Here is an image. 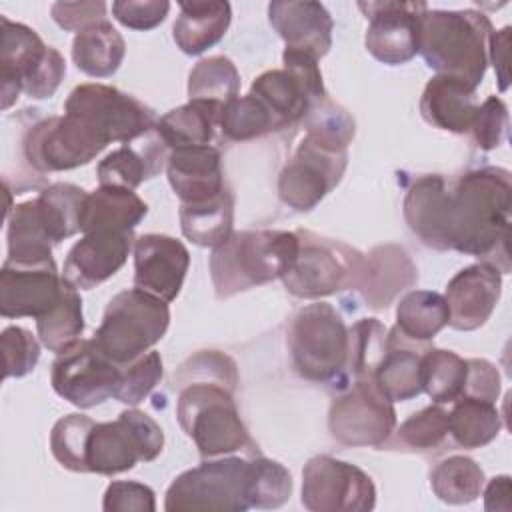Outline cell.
I'll return each mask as SVG.
<instances>
[{
    "label": "cell",
    "mask_w": 512,
    "mask_h": 512,
    "mask_svg": "<svg viewBox=\"0 0 512 512\" xmlns=\"http://www.w3.org/2000/svg\"><path fill=\"white\" fill-rule=\"evenodd\" d=\"M512 176L500 166H482L458 178L448 200V244L460 254L478 256L500 274L510 272L508 228Z\"/></svg>",
    "instance_id": "cell-1"
},
{
    "label": "cell",
    "mask_w": 512,
    "mask_h": 512,
    "mask_svg": "<svg viewBox=\"0 0 512 512\" xmlns=\"http://www.w3.org/2000/svg\"><path fill=\"white\" fill-rule=\"evenodd\" d=\"M492 22L476 10H430L418 16V52L424 62L444 76L470 86L484 80Z\"/></svg>",
    "instance_id": "cell-2"
},
{
    "label": "cell",
    "mask_w": 512,
    "mask_h": 512,
    "mask_svg": "<svg viewBox=\"0 0 512 512\" xmlns=\"http://www.w3.org/2000/svg\"><path fill=\"white\" fill-rule=\"evenodd\" d=\"M298 254L296 232L242 230L212 248L210 276L220 300L282 278Z\"/></svg>",
    "instance_id": "cell-3"
},
{
    "label": "cell",
    "mask_w": 512,
    "mask_h": 512,
    "mask_svg": "<svg viewBox=\"0 0 512 512\" xmlns=\"http://www.w3.org/2000/svg\"><path fill=\"white\" fill-rule=\"evenodd\" d=\"M178 388L176 416L204 458L224 456L250 444L232 386L216 380H192Z\"/></svg>",
    "instance_id": "cell-4"
},
{
    "label": "cell",
    "mask_w": 512,
    "mask_h": 512,
    "mask_svg": "<svg viewBox=\"0 0 512 512\" xmlns=\"http://www.w3.org/2000/svg\"><path fill=\"white\" fill-rule=\"evenodd\" d=\"M286 344L300 378L316 384L346 382L348 328L340 312L328 302H314L294 312Z\"/></svg>",
    "instance_id": "cell-5"
},
{
    "label": "cell",
    "mask_w": 512,
    "mask_h": 512,
    "mask_svg": "<svg viewBox=\"0 0 512 512\" xmlns=\"http://www.w3.org/2000/svg\"><path fill=\"white\" fill-rule=\"evenodd\" d=\"M2 44H0V80H2V108L8 110L26 92L30 98H50L64 74L66 62L62 54L46 46L42 38L22 22H12L0 16Z\"/></svg>",
    "instance_id": "cell-6"
},
{
    "label": "cell",
    "mask_w": 512,
    "mask_h": 512,
    "mask_svg": "<svg viewBox=\"0 0 512 512\" xmlns=\"http://www.w3.org/2000/svg\"><path fill=\"white\" fill-rule=\"evenodd\" d=\"M168 324L166 300L142 288H130L110 298L94 340L110 360L126 366L160 342Z\"/></svg>",
    "instance_id": "cell-7"
},
{
    "label": "cell",
    "mask_w": 512,
    "mask_h": 512,
    "mask_svg": "<svg viewBox=\"0 0 512 512\" xmlns=\"http://www.w3.org/2000/svg\"><path fill=\"white\" fill-rule=\"evenodd\" d=\"M296 236L298 254L290 270L280 278L290 294L316 300L358 286L364 266L362 252L310 230H296Z\"/></svg>",
    "instance_id": "cell-8"
},
{
    "label": "cell",
    "mask_w": 512,
    "mask_h": 512,
    "mask_svg": "<svg viewBox=\"0 0 512 512\" xmlns=\"http://www.w3.org/2000/svg\"><path fill=\"white\" fill-rule=\"evenodd\" d=\"M250 504V460L226 456L206 460L174 478L166 490L164 510H230L244 512Z\"/></svg>",
    "instance_id": "cell-9"
},
{
    "label": "cell",
    "mask_w": 512,
    "mask_h": 512,
    "mask_svg": "<svg viewBox=\"0 0 512 512\" xmlns=\"http://www.w3.org/2000/svg\"><path fill=\"white\" fill-rule=\"evenodd\" d=\"M164 448L160 424L142 410H124L114 422H96L86 444V468L94 474H120L138 462H152Z\"/></svg>",
    "instance_id": "cell-10"
},
{
    "label": "cell",
    "mask_w": 512,
    "mask_h": 512,
    "mask_svg": "<svg viewBox=\"0 0 512 512\" xmlns=\"http://www.w3.org/2000/svg\"><path fill=\"white\" fill-rule=\"evenodd\" d=\"M284 68L262 72L250 88L272 114L276 130L304 120L310 106L328 96L322 82L318 60L308 52L284 48Z\"/></svg>",
    "instance_id": "cell-11"
},
{
    "label": "cell",
    "mask_w": 512,
    "mask_h": 512,
    "mask_svg": "<svg viewBox=\"0 0 512 512\" xmlns=\"http://www.w3.org/2000/svg\"><path fill=\"white\" fill-rule=\"evenodd\" d=\"M64 112L80 118L108 144L132 142L156 128V116L148 106L106 84L76 86L64 102Z\"/></svg>",
    "instance_id": "cell-12"
},
{
    "label": "cell",
    "mask_w": 512,
    "mask_h": 512,
    "mask_svg": "<svg viewBox=\"0 0 512 512\" xmlns=\"http://www.w3.org/2000/svg\"><path fill=\"white\" fill-rule=\"evenodd\" d=\"M328 428L334 440L346 446H382L396 428L394 402L374 378L346 384L332 400Z\"/></svg>",
    "instance_id": "cell-13"
},
{
    "label": "cell",
    "mask_w": 512,
    "mask_h": 512,
    "mask_svg": "<svg viewBox=\"0 0 512 512\" xmlns=\"http://www.w3.org/2000/svg\"><path fill=\"white\" fill-rule=\"evenodd\" d=\"M108 142L80 118L66 114L36 122L24 136L26 162L38 172H62L88 164Z\"/></svg>",
    "instance_id": "cell-14"
},
{
    "label": "cell",
    "mask_w": 512,
    "mask_h": 512,
    "mask_svg": "<svg viewBox=\"0 0 512 512\" xmlns=\"http://www.w3.org/2000/svg\"><path fill=\"white\" fill-rule=\"evenodd\" d=\"M122 366L110 360L96 340H78L52 362L54 392L78 408H92L114 398Z\"/></svg>",
    "instance_id": "cell-15"
},
{
    "label": "cell",
    "mask_w": 512,
    "mask_h": 512,
    "mask_svg": "<svg viewBox=\"0 0 512 512\" xmlns=\"http://www.w3.org/2000/svg\"><path fill=\"white\" fill-rule=\"evenodd\" d=\"M302 504L312 512H368L376 506V488L358 466L322 454L304 464Z\"/></svg>",
    "instance_id": "cell-16"
},
{
    "label": "cell",
    "mask_w": 512,
    "mask_h": 512,
    "mask_svg": "<svg viewBox=\"0 0 512 512\" xmlns=\"http://www.w3.org/2000/svg\"><path fill=\"white\" fill-rule=\"evenodd\" d=\"M346 166L348 150L332 152L304 136L278 176V196L296 212H308L338 186Z\"/></svg>",
    "instance_id": "cell-17"
},
{
    "label": "cell",
    "mask_w": 512,
    "mask_h": 512,
    "mask_svg": "<svg viewBox=\"0 0 512 512\" xmlns=\"http://www.w3.org/2000/svg\"><path fill=\"white\" fill-rule=\"evenodd\" d=\"M370 20L364 44L382 64L398 66L418 52V16L428 8L424 2H358Z\"/></svg>",
    "instance_id": "cell-18"
},
{
    "label": "cell",
    "mask_w": 512,
    "mask_h": 512,
    "mask_svg": "<svg viewBox=\"0 0 512 512\" xmlns=\"http://www.w3.org/2000/svg\"><path fill=\"white\" fill-rule=\"evenodd\" d=\"M62 276L54 260L22 264L6 260L0 270V314L4 318H40L60 300Z\"/></svg>",
    "instance_id": "cell-19"
},
{
    "label": "cell",
    "mask_w": 512,
    "mask_h": 512,
    "mask_svg": "<svg viewBox=\"0 0 512 512\" xmlns=\"http://www.w3.org/2000/svg\"><path fill=\"white\" fill-rule=\"evenodd\" d=\"M132 250L134 286L166 302L176 300L190 266L188 248L166 234H142Z\"/></svg>",
    "instance_id": "cell-20"
},
{
    "label": "cell",
    "mask_w": 512,
    "mask_h": 512,
    "mask_svg": "<svg viewBox=\"0 0 512 512\" xmlns=\"http://www.w3.org/2000/svg\"><path fill=\"white\" fill-rule=\"evenodd\" d=\"M134 232H86L68 252L62 278L80 290H90L114 276L134 248Z\"/></svg>",
    "instance_id": "cell-21"
},
{
    "label": "cell",
    "mask_w": 512,
    "mask_h": 512,
    "mask_svg": "<svg viewBox=\"0 0 512 512\" xmlns=\"http://www.w3.org/2000/svg\"><path fill=\"white\" fill-rule=\"evenodd\" d=\"M502 292V274L488 262H476L452 276L446 286L448 324L454 330L470 332L486 324Z\"/></svg>",
    "instance_id": "cell-22"
},
{
    "label": "cell",
    "mask_w": 512,
    "mask_h": 512,
    "mask_svg": "<svg viewBox=\"0 0 512 512\" xmlns=\"http://www.w3.org/2000/svg\"><path fill=\"white\" fill-rule=\"evenodd\" d=\"M268 20L286 48L302 50L320 60L332 46L334 20L324 4L314 0H278L268 4Z\"/></svg>",
    "instance_id": "cell-23"
},
{
    "label": "cell",
    "mask_w": 512,
    "mask_h": 512,
    "mask_svg": "<svg viewBox=\"0 0 512 512\" xmlns=\"http://www.w3.org/2000/svg\"><path fill=\"white\" fill-rule=\"evenodd\" d=\"M418 282V270L404 246L382 244L364 256L358 290L374 310L388 308L400 292Z\"/></svg>",
    "instance_id": "cell-24"
},
{
    "label": "cell",
    "mask_w": 512,
    "mask_h": 512,
    "mask_svg": "<svg viewBox=\"0 0 512 512\" xmlns=\"http://www.w3.org/2000/svg\"><path fill=\"white\" fill-rule=\"evenodd\" d=\"M448 200L450 188L440 174L420 176L404 196V220L428 248L450 250Z\"/></svg>",
    "instance_id": "cell-25"
},
{
    "label": "cell",
    "mask_w": 512,
    "mask_h": 512,
    "mask_svg": "<svg viewBox=\"0 0 512 512\" xmlns=\"http://www.w3.org/2000/svg\"><path fill=\"white\" fill-rule=\"evenodd\" d=\"M168 162V146L156 128L144 136L112 150L96 168L100 186H118L136 190L144 180L154 178Z\"/></svg>",
    "instance_id": "cell-26"
},
{
    "label": "cell",
    "mask_w": 512,
    "mask_h": 512,
    "mask_svg": "<svg viewBox=\"0 0 512 512\" xmlns=\"http://www.w3.org/2000/svg\"><path fill=\"white\" fill-rule=\"evenodd\" d=\"M220 160L210 144L170 150L166 174L176 196L182 202H202L220 194L226 188Z\"/></svg>",
    "instance_id": "cell-27"
},
{
    "label": "cell",
    "mask_w": 512,
    "mask_h": 512,
    "mask_svg": "<svg viewBox=\"0 0 512 512\" xmlns=\"http://www.w3.org/2000/svg\"><path fill=\"white\" fill-rule=\"evenodd\" d=\"M476 108V88L460 78L444 74L430 78L420 98L422 118L428 124L454 134L470 132Z\"/></svg>",
    "instance_id": "cell-28"
},
{
    "label": "cell",
    "mask_w": 512,
    "mask_h": 512,
    "mask_svg": "<svg viewBox=\"0 0 512 512\" xmlns=\"http://www.w3.org/2000/svg\"><path fill=\"white\" fill-rule=\"evenodd\" d=\"M424 342L406 338L396 326L386 336V354L374 374L376 384L392 402H406L422 392Z\"/></svg>",
    "instance_id": "cell-29"
},
{
    "label": "cell",
    "mask_w": 512,
    "mask_h": 512,
    "mask_svg": "<svg viewBox=\"0 0 512 512\" xmlns=\"http://www.w3.org/2000/svg\"><path fill=\"white\" fill-rule=\"evenodd\" d=\"M180 16L172 26L176 46L188 54L198 56L218 44L232 20V8L222 0H192L180 2Z\"/></svg>",
    "instance_id": "cell-30"
},
{
    "label": "cell",
    "mask_w": 512,
    "mask_h": 512,
    "mask_svg": "<svg viewBox=\"0 0 512 512\" xmlns=\"http://www.w3.org/2000/svg\"><path fill=\"white\" fill-rule=\"evenodd\" d=\"M148 214V204L134 192L118 186H98L86 196L80 232L112 230L134 232Z\"/></svg>",
    "instance_id": "cell-31"
},
{
    "label": "cell",
    "mask_w": 512,
    "mask_h": 512,
    "mask_svg": "<svg viewBox=\"0 0 512 512\" xmlns=\"http://www.w3.org/2000/svg\"><path fill=\"white\" fill-rule=\"evenodd\" d=\"M6 240H8L6 260L22 262V264H40V262L54 260L52 246L56 242L52 240V234L44 222L38 198L20 202L10 210Z\"/></svg>",
    "instance_id": "cell-32"
},
{
    "label": "cell",
    "mask_w": 512,
    "mask_h": 512,
    "mask_svg": "<svg viewBox=\"0 0 512 512\" xmlns=\"http://www.w3.org/2000/svg\"><path fill=\"white\" fill-rule=\"evenodd\" d=\"M234 226V194L224 188L214 198L202 202H182L180 228L182 234L206 248H216L232 234Z\"/></svg>",
    "instance_id": "cell-33"
},
{
    "label": "cell",
    "mask_w": 512,
    "mask_h": 512,
    "mask_svg": "<svg viewBox=\"0 0 512 512\" xmlns=\"http://www.w3.org/2000/svg\"><path fill=\"white\" fill-rule=\"evenodd\" d=\"M124 54L126 42L108 20L80 30L72 42L76 68L92 78L112 76L120 68Z\"/></svg>",
    "instance_id": "cell-34"
},
{
    "label": "cell",
    "mask_w": 512,
    "mask_h": 512,
    "mask_svg": "<svg viewBox=\"0 0 512 512\" xmlns=\"http://www.w3.org/2000/svg\"><path fill=\"white\" fill-rule=\"evenodd\" d=\"M222 110L208 104L190 100L178 108H172L156 122V132L170 148L206 146L214 138V128L220 122Z\"/></svg>",
    "instance_id": "cell-35"
},
{
    "label": "cell",
    "mask_w": 512,
    "mask_h": 512,
    "mask_svg": "<svg viewBox=\"0 0 512 512\" xmlns=\"http://www.w3.org/2000/svg\"><path fill=\"white\" fill-rule=\"evenodd\" d=\"M502 428V416L494 402L462 396L448 412V434L462 448H482L490 444Z\"/></svg>",
    "instance_id": "cell-36"
},
{
    "label": "cell",
    "mask_w": 512,
    "mask_h": 512,
    "mask_svg": "<svg viewBox=\"0 0 512 512\" xmlns=\"http://www.w3.org/2000/svg\"><path fill=\"white\" fill-rule=\"evenodd\" d=\"M450 320L446 298L432 290H410L396 306V328L410 340H432Z\"/></svg>",
    "instance_id": "cell-37"
},
{
    "label": "cell",
    "mask_w": 512,
    "mask_h": 512,
    "mask_svg": "<svg viewBox=\"0 0 512 512\" xmlns=\"http://www.w3.org/2000/svg\"><path fill=\"white\" fill-rule=\"evenodd\" d=\"M36 330L40 342L56 354L78 342L84 332L82 298L78 294V288L62 278L60 300L50 312L36 318Z\"/></svg>",
    "instance_id": "cell-38"
},
{
    "label": "cell",
    "mask_w": 512,
    "mask_h": 512,
    "mask_svg": "<svg viewBox=\"0 0 512 512\" xmlns=\"http://www.w3.org/2000/svg\"><path fill=\"white\" fill-rule=\"evenodd\" d=\"M422 392L434 404H452L464 394L468 364L452 350L428 348L422 354Z\"/></svg>",
    "instance_id": "cell-39"
},
{
    "label": "cell",
    "mask_w": 512,
    "mask_h": 512,
    "mask_svg": "<svg viewBox=\"0 0 512 512\" xmlns=\"http://www.w3.org/2000/svg\"><path fill=\"white\" fill-rule=\"evenodd\" d=\"M240 74L226 56L202 58L188 76L190 100L208 102L220 110L238 96Z\"/></svg>",
    "instance_id": "cell-40"
},
{
    "label": "cell",
    "mask_w": 512,
    "mask_h": 512,
    "mask_svg": "<svg viewBox=\"0 0 512 512\" xmlns=\"http://www.w3.org/2000/svg\"><path fill=\"white\" fill-rule=\"evenodd\" d=\"M484 470L468 456H450L430 472L432 492L446 504H470L484 488Z\"/></svg>",
    "instance_id": "cell-41"
},
{
    "label": "cell",
    "mask_w": 512,
    "mask_h": 512,
    "mask_svg": "<svg viewBox=\"0 0 512 512\" xmlns=\"http://www.w3.org/2000/svg\"><path fill=\"white\" fill-rule=\"evenodd\" d=\"M86 196L88 192L84 188L70 182L50 184L36 196L44 222L56 244L80 232Z\"/></svg>",
    "instance_id": "cell-42"
},
{
    "label": "cell",
    "mask_w": 512,
    "mask_h": 512,
    "mask_svg": "<svg viewBox=\"0 0 512 512\" xmlns=\"http://www.w3.org/2000/svg\"><path fill=\"white\" fill-rule=\"evenodd\" d=\"M306 138L326 150L344 152L356 134V122L352 114L328 96L314 102L304 116Z\"/></svg>",
    "instance_id": "cell-43"
},
{
    "label": "cell",
    "mask_w": 512,
    "mask_h": 512,
    "mask_svg": "<svg viewBox=\"0 0 512 512\" xmlns=\"http://www.w3.org/2000/svg\"><path fill=\"white\" fill-rule=\"evenodd\" d=\"M386 328L376 318H360L348 328L346 380L374 378L386 354Z\"/></svg>",
    "instance_id": "cell-44"
},
{
    "label": "cell",
    "mask_w": 512,
    "mask_h": 512,
    "mask_svg": "<svg viewBox=\"0 0 512 512\" xmlns=\"http://www.w3.org/2000/svg\"><path fill=\"white\" fill-rule=\"evenodd\" d=\"M448 436V412L440 404H430L410 414L394 434V448L408 452H428L438 448Z\"/></svg>",
    "instance_id": "cell-45"
},
{
    "label": "cell",
    "mask_w": 512,
    "mask_h": 512,
    "mask_svg": "<svg viewBox=\"0 0 512 512\" xmlns=\"http://www.w3.org/2000/svg\"><path fill=\"white\" fill-rule=\"evenodd\" d=\"M218 126L228 140L236 142L252 140L276 130L272 114L250 92L246 96H236L232 102L224 106Z\"/></svg>",
    "instance_id": "cell-46"
},
{
    "label": "cell",
    "mask_w": 512,
    "mask_h": 512,
    "mask_svg": "<svg viewBox=\"0 0 512 512\" xmlns=\"http://www.w3.org/2000/svg\"><path fill=\"white\" fill-rule=\"evenodd\" d=\"M94 420L86 414H68L60 418L50 432L52 456L72 472H88L86 444L94 428Z\"/></svg>",
    "instance_id": "cell-47"
},
{
    "label": "cell",
    "mask_w": 512,
    "mask_h": 512,
    "mask_svg": "<svg viewBox=\"0 0 512 512\" xmlns=\"http://www.w3.org/2000/svg\"><path fill=\"white\" fill-rule=\"evenodd\" d=\"M292 494V476L276 460L258 456L250 460V504L252 508H278Z\"/></svg>",
    "instance_id": "cell-48"
},
{
    "label": "cell",
    "mask_w": 512,
    "mask_h": 512,
    "mask_svg": "<svg viewBox=\"0 0 512 512\" xmlns=\"http://www.w3.org/2000/svg\"><path fill=\"white\" fill-rule=\"evenodd\" d=\"M162 372V358L156 350L142 354L134 362L122 366L114 398L128 406L140 404L162 380Z\"/></svg>",
    "instance_id": "cell-49"
},
{
    "label": "cell",
    "mask_w": 512,
    "mask_h": 512,
    "mask_svg": "<svg viewBox=\"0 0 512 512\" xmlns=\"http://www.w3.org/2000/svg\"><path fill=\"white\" fill-rule=\"evenodd\" d=\"M4 378H22L30 374L40 358V344L36 336L22 326H8L0 336Z\"/></svg>",
    "instance_id": "cell-50"
},
{
    "label": "cell",
    "mask_w": 512,
    "mask_h": 512,
    "mask_svg": "<svg viewBox=\"0 0 512 512\" xmlns=\"http://www.w3.org/2000/svg\"><path fill=\"white\" fill-rule=\"evenodd\" d=\"M192 380H216L236 388L238 384L236 362L218 350H202L190 356L174 374V386H180Z\"/></svg>",
    "instance_id": "cell-51"
},
{
    "label": "cell",
    "mask_w": 512,
    "mask_h": 512,
    "mask_svg": "<svg viewBox=\"0 0 512 512\" xmlns=\"http://www.w3.org/2000/svg\"><path fill=\"white\" fill-rule=\"evenodd\" d=\"M474 144L480 150L498 148L508 134V108L498 96H488L478 104L472 126H470Z\"/></svg>",
    "instance_id": "cell-52"
},
{
    "label": "cell",
    "mask_w": 512,
    "mask_h": 512,
    "mask_svg": "<svg viewBox=\"0 0 512 512\" xmlns=\"http://www.w3.org/2000/svg\"><path fill=\"white\" fill-rule=\"evenodd\" d=\"M102 508L106 512H154V490L134 480H116L106 488Z\"/></svg>",
    "instance_id": "cell-53"
},
{
    "label": "cell",
    "mask_w": 512,
    "mask_h": 512,
    "mask_svg": "<svg viewBox=\"0 0 512 512\" xmlns=\"http://www.w3.org/2000/svg\"><path fill=\"white\" fill-rule=\"evenodd\" d=\"M166 0H116L112 2L114 18L132 30H152L168 16Z\"/></svg>",
    "instance_id": "cell-54"
},
{
    "label": "cell",
    "mask_w": 512,
    "mask_h": 512,
    "mask_svg": "<svg viewBox=\"0 0 512 512\" xmlns=\"http://www.w3.org/2000/svg\"><path fill=\"white\" fill-rule=\"evenodd\" d=\"M50 12L62 30L80 32L106 20V2H54Z\"/></svg>",
    "instance_id": "cell-55"
},
{
    "label": "cell",
    "mask_w": 512,
    "mask_h": 512,
    "mask_svg": "<svg viewBox=\"0 0 512 512\" xmlns=\"http://www.w3.org/2000/svg\"><path fill=\"white\" fill-rule=\"evenodd\" d=\"M466 364H468V376H466V386L462 396H472V398H480L496 404L500 394L498 368L484 358H468Z\"/></svg>",
    "instance_id": "cell-56"
},
{
    "label": "cell",
    "mask_w": 512,
    "mask_h": 512,
    "mask_svg": "<svg viewBox=\"0 0 512 512\" xmlns=\"http://www.w3.org/2000/svg\"><path fill=\"white\" fill-rule=\"evenodd\" d=\"M508 46H510V26H504L502 30H492L488 40V64L494 66L500 92H506L510 84Z\"/></svg>",
    "instance_id": "cell-57"
},
{
    "label": "cell",
    "mask_w": 512,
    "mask_h": 512,
    "mask_svg": "<svg viewBox=\"0 0 512 512\" xmlns=\"http://www.w3.org/2000/svg\"><path fill=\"white\" fill-rule=\"evenodd\" d=\"M484 490L486 512H510L512 510V484L510 476H494Z\"/></svg>",
    "instance_id": "cell-58"
}]
</instances>
